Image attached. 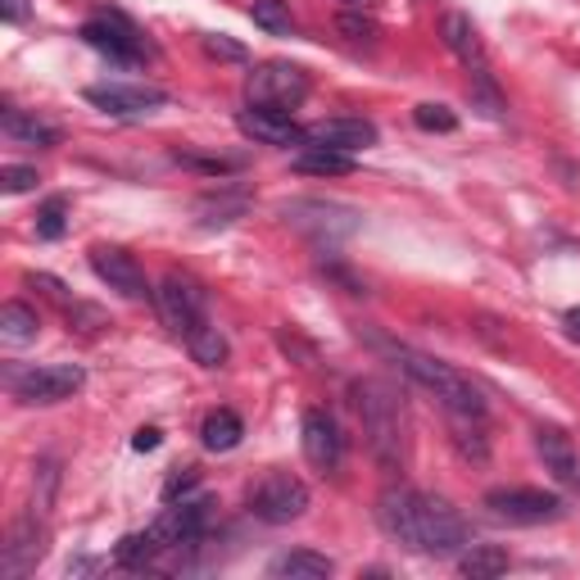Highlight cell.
Instances as JSON below:
<instances>
[{"label":"cell","instance_id":"2","mask_svg":"<svg viewBox=\"0 0 580 580\" xmlns=\"http://www.w3.org/2000/svg\"><path fill=\"white\" fill-rule=\"evenodd\" d=\"M368 344L376 354H385L391 363H400V372L408 376V381H417L422 391H431L440 404H445V413H472V417H485V400H481V391L477 385L462 376L458 368H449V363H440V359H431V354H422V350H413V344H400V340H381V336H368Z\"/></svg>","mask_w":580,"mask_h":580},{"label":"cell","instance_id":"43","mask_svg":"<svg viewBox=\"0 0 580 580\" xmlns=\"http://www.w3.org/2000/svg\"><path fill=\"white\" fill-rule=\"evenodd\" d=\"M132 449H136V453H150V449H160V427H141V431L132 436Z\"/></svg>","mask_w":580,"mask_h":580},{"label":"cell","instance_id":"40","mask_svg":"<svg viewBox=\"0 0 580 580\" xmlns=\"http://www.w3.org/2000/svg\"><path fill=\"white\" fill-rule=\"evenodd\" d=\"M64 314H68V322H73L77 331H87V336H96L100 327H109V318L100 314V308H96V304H83V299H73Z\"/></svg>","mask_w":580,"mask_h":580},{"label":"cell","instance_id":"9","mask_svg":"<svg viewBox=\"0 0 580 580\" xmlns=\"http://www.w3.org/2000/svg\"><path fill=\"white\" fill-rule=\"evenodd\" d=\"M422 554H431V558H453L472 545V535H468V522H462L445 499H431V494H422Z\"/></svg>","mask_w":580,"mask_h":580},{"label":"cell","instance_id":"6","mask_svg":"<svg viewBox=\"0 0 580 580\" xmlns=\"http://www.w3.org/2000/svg\"><path fill=\"white\" fill-rule=\"evenodd\" d=\"M87 372L77 363H46V368H23V372H10L6 385L14 391V400L23 404H59V400H73L83 391Z\"/></svg>","mask_w":580,"mask_h":580},{"label":"cell","instance_id":"7","mask_svg":"<svg viewBox=\"0 0 580 580\" xmlns=\"http://www.w3.org/2000/svg\"><path fill=\"white\" fill-rule=\"evenodd\" d=\"M245 96H250V105L295 109L308 96V73L299 64H286V59H267L245 77Z\"/></svg>","mask_w":580,"mask_h":580},{"label":"cell","instance_id":"18","mask_svg":"<svg viewBox=\"0 0 580 580\" xmlns=\"http://www.w3.org/2000/svg\"><path fill=\"white\" fill-rule=\"evenodd\" d=\"M237 128L250 141H259V145H299L304 141V128L291 119V113L286 109H267V105H250L237 119Z\"/></svg>","mask_w":580,"mask_h":580},{"label":"cell","instance_id":"39","mask_svg":"<svg viewBox=\"0 0 580 580\" xmlns=\"http://www.w3.org/2000/svg\"><path fill=\"white\" fill-rule=\"evenodd\" d=\"M36 168H28V164H6L0 168V190H6V196H23V190H36Z\"/></svg>","mask_w":580,"mask_h":580},{"label":"cell","instance_id":"35","mask_svg":"<svg viewBox=\"0 0 580 580\" xmlns=\"http://www.w3.org/2000/svg\"><path fill=\"white\" fill-rule=\"evenodd\" d=\"M472 105H481L485 119H504V96L494 91L490 68H485V73H472Z\"/></svg>","mask_w":580,"mask_h":580},{"label":"cell","instance_id":"29","mask_svg":"<svg viewBox=\"0 0 580 580\" xmlns=\"http://www.w3.org/2000/svg\"><path fill=\"white\" fill-rule=\"evenodd\" d=\"M462 576H472V580H494V576H504L508 571V549H499V545H468L458 558Z\"/></svg>","mask_w":580,"mask_h":580},{"label":"cell","instance_id":"44","mask_svg":"<svg viewBox=\"0 0 580 580\" xmlns=\"http://www.w3.org/2000/svg\"><path fill=\"white\" fill-rule=\"evenodd\" d=\"M0 14H6V23H23L28 19V0H0Z\"/></svg>","mask_w":580,"mask_h":580},{"label":"cell","instance_id":"33","mask_svg":"<svg viewBox=\"0 0 580 580\" xmlns=\"http://www.w3.org/2000/svg\"><path fill=\"white\" fill-rule=\"evenodd\" d=\"M55 485H59L55 458H42V462H36V477H32V508H36V513H51V504H55Z\"/></svg>","mask_w":580,"mask_h":580},{"label":"cell","instance_id":"28","mask_svg":"<svg viewBox=\"0 0 580 580\" xmlns=\"http://www.w3.org/2000/svg\"><path fill=\"white\" fill-rule=\"evenodd\" d=\"M164 554V545H160V535L154 530H136V535H123L119 545H113V562L119 567H128V571H141V567H150L154 558Z\"/></svg>","mask_w":580,"mask_h":580},{"label":"cell","instance_id":"31","mask_svg":"<svg viewBox=\"0 0 580 580\" xmlns=\"http://www.w3.org/2000/svg\"><path fill=\"white\" fill-rule=\"evenodd\" d=\"M173 160L182 168H196V173H209V177H227V173H241L245 168L241 154H190V150H177Z\"/></svg>","mask_w":580,"mask_h":580},{"label":"cell","instance_id":"15","mask_svg":"<svg viewBox=\"0 0 580 580\" xmlns=\"http://www.w3.org/2000/svg\"><path fill=\"white\" fill-rule=\"evenodd\" d=\"M205 526H209V499H182V504H168V513L150 530L160 535L164 549H186L205 535Z\"/></svg>","mask_w":580,"mask_h":580},{"label":"cell","instance_id":"38","mask_svg":"<svg viewBox=\"0 0 580 580\" xmlns=\"http://www.w3.org/2000/svg\"><path fill=\"white\" fill-rule=\"evenodd\" d=\"M336 28L350 36V42H363V46H372L376 42V23L363 14V10H344L340 19H336Z\"/></svg>","mask_w":580,"mask_h":580},{"label":"cell","instance_id":"45","mask_svg":"<svg viewBox=\"0 0 580 580\" xmlns=\"http://www.w3.org/2000/svg\"><path fill=\"white\" fill-rule=\"evenodd\" d=\"M340 6H344V10H372L376 0H340Z\"/></svg>","mask_w":580,"mask_h":580},{"label":"cell","instance_id":"24","mask_svg":"<svg viewBox=\"0 0 580 580\" xmlns=\"http://www.w3.org/2000/svg\"><path fill=\"white\" fill-rule=\"evenodd\" d=\"M449 440L468 462H485L490 458V436L481 427V417H472V413H449Z\"/></svg>","mask_w":580,"mask_h":580},{"label":"cell","instance_id":"19","mask_svg":"<svg viewBox=\"0 0 580 580\" xmlns=\"http://www.w3.org/2000/svg\"><path fill=\"white\" fill-rule=\"evenodd\" d=\"M87 100L105 113H113V119H136V113H150V109H160L168 105V96L160 87H119V83H109V87H87Z\"/></svg>","mask_w":580,"mask_h":580},{"label":"cell","instance_id":"41","mask_svg":"<svg viewBox=\"0 0 580 580\" xmlns=\"http://www.w3.org/2000/svg\"><path fill=\"white\" fill-rule=\"evenodd\" d=\"M196 485H200V472H196V468H177V472L168 477V485H164V504H177V499H186Z\"/></svg>","mask_w":580,"mask_h":580},{"label":"cell","instance_id":"5","mask_svg":"<svg viewBox=\"0 0 580 580\" xmlns=\"http://www.w3.org/2000/svg\"><path fill=\"white\" fill-rule=\"evenodd\" d=\"M250 513L267 526H291L308 513V485L291 472H267L254 490H250Z\"/></svg>","mask_w":580,"mask_h":580},{"label":"cell","instance_id":"36","mask_svg":"<svg viewBox=\"0 0 580 580\" xmlns=\"http://www.w3.org/2000/svg\"><path fill=\"white\" fill-rule=\"evenodd\" d=\"M413 123H417L422 132H453V128H458V113H453L449 105H431V100H427V105L413 109Z\"/></svg>","mask_w":580,"mask_h":580},{"label":"cell","instance_id":"46","mask_svg":"<svg viewBox=\"0 0 580 580\" xmlns=\"http://www.w3.org/2000/svg\"><path fill=\"white\" fill-rule=\"evenodd\" d=\"M567 327H571V336H580V308H571V314H567Z\"/></svg>","mask_w":580,"mask_h":580},{"label":"cell","instance_id":"25","mask_svg":"<svg viewBox=\"0 0 580 580\" xmlns=\"http://www.w3.org/2000/svg\"><path fill=\"white\" fill-rule=\"evenodd\" d=\"M295 173H304V177H344V173H354V154L327 150V145H308L295 160Z\"/></svg>","mask_w":580,"mask_h":580},{"label":"cell","instance_id":"30","mask_svg":"<svg viewBox=\"0 0 580 580\" xmlns=\"http://www.w3.org/2000/svg\"><path fill=\"white\" fill-rule=\"evenodd\" d=\"M186 350H190V359H196L200 368H222L227 363V340H222V331L214 322H200L196 331H190Z\"/></svg>","mask_w":580,"mask_h":580},{"label":"cell","instance_id":"42","mask_svg":"<svg viewBox=\"0 0 580 580\" xmlns=\"http://www.w3.org/2000/svg\"><path fill=\"white\" fill-rule=\"evenodd\" d=\"M28 286H32V291L42 286V291H46L55 304H64V308L73 304V299H68V291H64V282H59V277H51V273H32V277H28Z\"/></svg>","mask_w":580,"mask_h":580},{"label":"cell","instance_id":"8","mask_svg":"<svg viewBox=\"0 0 580 580\" xmlns=\"http://www.w3.org/2000/svg\"><path fill=\"white\" fill-rule=\"evenodd\" d=\"M282 218L314 241H344L359 231V214L344 205H331V200H291L282 205Z\"/></svg>","mask_w":580,"mask_h":580},{"label":"cell","instance_id":"23","mask_svg":"<svg viewBox=\"0 0 580 580\" xmlns=\"http://www.w3.org/2000/svg\"><path fill=\"white\" fill-rule=\"evenodd\" d=\"M241 436H245V422L231 413V408H214L205 417V427H200V445L209 453H231V449L241 445Z\"/></svg>","mask_w":580,"mask_h":580},{"label":"cell","instance_id":"4","mask_svg":"<svg viewBox=\"0 0 580 580\" xmlns=\"http://www.w3.org/2000/svg\"><path fill=\"white\" fill-rule=\"evenodd\" d=\"M83 42L91 51L109 55L113 64H141L145 55H154V46L145 42V32L119 10H100L96 19H87L83 23Z\"/></svg>","mask_w":580,"mask_h":580},{"label":"cell","instance_id":"27","mask_svg":"<svg viewBox=\"0 0 580 580\" xmlns=\"http://www.w3.org/2000/svg\"><path fill=\"white\" fill-rule=\"evenodd\" d=\"M36 336H42V318H36V308L10 299L6 308H0V340L6 344H32Z\"/></svg>","mask_w":580,"mask_h":580},{"label":"cell","instance_id":"1","mask_svg":"<svg viewBox=\"0 0 580 580\" xmlns=\"http://www.w3.org/2000/svg\"><path fill=\"white\" fill-rule=\"evenodd\" d=\"M350 395H354V408H359V422H363L368 449L381 462V472H404V462H408V422H404L400 395L385 381H376V376L354 381Z\"/></svg>","mask_w":580,"mask_h":580},{"label":"cell","instance_id":"14","mask_svg":"<svg viewBox=\"0 0 580 580\" xmlns=\"http://www.w3.org/2000/svg\"><path fill=\"white\" fill-rule=\"evenodd\" d=\"M36 517L42 513H28V517H19L14 526H10V539H6V549H0V576L6 580H19V576H28L36 562H42V554H46V545H42V526H36Z\"/></svg>","mask_w":580,"mask_h":580},{"label":"cell","instance_id":"13","mask_svg":"<svg viewBox=\"0 0 580 580\" xmlns=\"http://www.w3.org/2000/svg\"><path fill=\"white\" fill-rule=\"evenodd\" d=\"M91 273L128 299H145L150 295V282H145V267L136 263V254H128L123 245H96L91 250Z\"/></svg>","mask_w":580,"mask_h":580},{"label":"cell","instance_id":"21","mask_svg":"<svg viewBox=\"0 0 580 580\" xmlns=\"http://www.w3.org/2000/svg\"><path fill=\"white\" fill-rule=\"evenodd\" d=\"M250 205H254V196L245 186H218L196 200V218H200V227H231L237 218H245Z\"/></svg>","mask_w":580,"mask_h":580},{"label":"cell","instance_id":"34","mask_svg":"<svg viewBox=\"0 0 580 580\" xmlns=\"http://www.w3.org/2000/svg\"><path fill=\"white\" fill-rule=\"evenodd\" d=\"M64 231H68V200L55 196V200H46L42 209H36V237H42V241H59Z\"/></svg>","mask_w":580,"mask_h":580},{"label":"cell","instance_id":"16","mask_svg":"<svg viewBox=\"0 0 580 580\" xmlns=\"http://www.w3.org/2000/svg\"><path fill=\"white\" fill-rule=\"evenodd\" d=\"M308 145H327V150H344V154H359L368 145H376V128L368 119H350V113H336V119H318L304 128Z\"/></svg>","mask_w":580,"mask_h":580},{"label":"cell","instance_id":"20","mask_svg":"<svg viewBox=\"0 0 580 580\" xmlns=\"http://www.w3.org/2000/svg\"><path fill=\"white\" fill-rule=\"evenodd\" d=\"M535 449H539L545 468H549L562 485L580 490V453H576V445L567 440V431H558V427H539V431H535Z\"/></svg>","mask_w":580,"mask_h":580},{"label":"cell","instance_id":"12","mask_svg":"<svg viewBox=\"0 0 580 580\" xmlns=\"http://www.w3.org/2000/svg\"><path fill=\"white\" fill-rule=\"evenodd\" d=\"M299 445H304V458L314 462L318 472H336L344 462V436L336 427V417L327 408H308L304 422H299Z\"/></svg>","mask_w":580,"mask_h":580},{"label":"cell","instance_id":"26","mask_svg":"<svg viewBox=\"0 0 580 580\" xmlns=\"http://www.w3.org/2000/svg\"><path fill=\"white\" fill-rule=\"evenodd\" d=\"M0 128H6L10 141H23V145H42V150L59 145V128H51L42 119H28L23 109H6V113H0Z\"/></svg>","mask_w":580,"mask_h":580},{"label":"cell","instance_id":"10","mask_svg":"<svg viewBox=\"0 0 580 580\" xmlns=\"http://www.w3.org/2000/svg\"><path fill=\"white\" fill-rule=\"evenodd\" d=\"M154 299H160V314H164V322H168V331L173 336H190L200 322H209V304H205V291L190 282V277H182V273H168L164 277V286L154 291Z\"/></svg>","mask_w":580,"mask_h":580},{"label":"cell","instance_id":"17","mask_svg":"<svg viewBox=\"0 0 580 580\" xmlns=\"http://www.w3.org/2000/svg\"><path fill=\"white\" fill-rule=\"evenodd\" d=\"M440 42H445V51L468 68V73H485L490 68V55H485V42H481V32H477V23L462 14V10H449L445 19H440Z\"/></svg>","mask_w":580,"mask_h":580},{"label":"cell","instance_id":"11","mask_svg":"<svg viewBox=\"0 0 580 580\" xmlns=\"http://www.w3.org/2000/svg\"><path fill=\"white\" fill-rule=\"evenodd\" d=\"M376 522H381L385 535L395 539V545L422 554V530H417V522H422V494L417 490H408V485H385L381 499H376Z\"/></svg>","mask_w":580,"mask_h":580},{"label":"cell","instance_id":"32","mask_svg":"<svg viewBox=\"0 0 580 580\" xmlns=\"http://www.w3.org/2000/svg\"><path fill=\"white\" fill-rule=\"evenodd\" d=\"M250 19H254L263 32H273V36L295 32V19H291V6H286V0H254V6H250Z\"/></svg>","mask_w":580,"mask_h":580},{"label":"cell","instance_id":"3","mask_svg":"<svg viewBox=\"0 0 580 580\" xmlns=\"http://www.w3.org/2000/svg\"><path fill=\"white\" fill-rule=\"evenodd\" d=\"M485 513L508 522V526H545V522H558L567 513V504L549 490H535V485H499L490 490L485 499Z\"/></svg>","mask_w":580,"mask_h":580},{"label":"cell","instance_id":"37","mask_svg":"<svg viewBox=\"0 0 580 580\" xmlns=\"http://www.w3.org/2000/svg\"><path fill=\"white\" fill-rule=\"evenodd\" d=\"M200 46H205L209 59H222V64H245L250 59V51L241 42H231V36H222V32H209Z\"/></svg>","mask_w":580,"mask_h":580},{"label":"cell","instance_id":"22","mask_svg":"<svg viewBox=\"0 0 580 580\" xmlns=\"http://www.w3.org/2000/svg\"><path fill=\"white\" fill-rule=\"evenodd\" d=\"M331 571H336V562L327 554H314V549H291L267 567V576H277V580H327Z\"/></svg>","mask_w":580,"mask_h":580}]
</instances>
